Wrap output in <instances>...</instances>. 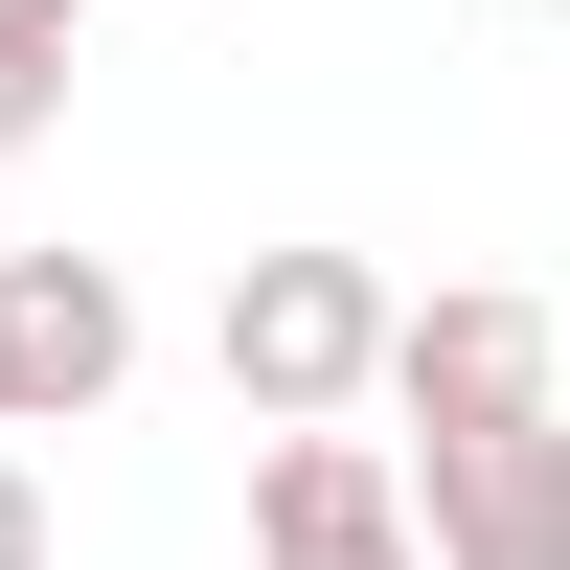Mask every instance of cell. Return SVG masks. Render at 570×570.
Returning <instances> with one entry per match:
<instances>
[{"label":"cell","mask_w":570,"mask_h":570,"mask_svg":"<svg viewBox=\"0 0 570 570\" xmlns=\"http://www.w3.org/2000/svg\"><path fill=\"white\" fill-rule=\"evenodd\" d=\"M137 389V274L115 252H0V434H69Z\"/></svg>","instance_id":"obj_2"},{"label":"cell","mask_w":570,"mask_h":570,"mask_svg":"<svg viewBox=\"0 0 570 570\" xmlns=\"http://www.w3.org/2000/svg\"><path fill=\"white\" fill-rule=\"evenodd\" d=\"M0 570H69V525H46V480H23V434H0Z\"/></svg>","instance_id":"obj_5"},{"label":"cell","mask_w":570,"mask_h":570,"mask_svg":"<svg viewBox=\"0 0 570 570\" xmlns=\"http://www.w3.org/2000/svg\"><path fill=\"white\" fill-rule=\"evenodd\" d=\"M252 570H411V480H389V434L274 411V434H252Z\"/></svg>","instance_id":"obj_3"},{"label":"cell","mask_w":570,"mask_h":570,"mask_svg":"<svg viewBox=\"0 0 570 570\" xmlns=\"http://www.w3.org/2000/svg\"><path fill=\"white\" fill-rule=\"evenodd\" d=\"M548 343H570V320H548Z\"/></svg>","instance_id":"obj_7"},{"label":"cell","mask_w":570,"mask_h":570,"mask_svg":"<svg viewBox=\"0 0 570 570\" xmlns=\"http://www.w3.org/2000/svg\"><path fill=\"white\" fill-rule=\"evenodd\" d=\"M206 343H228V411H252V434H274V411H365V365H389V274H365V252H252Z\"/></svg>","instance_id":"obj_1"},{"label":"cell","mask_w":570,"mask_h":570,"mask_svg":"<svg viewBox=\"0 0 570 570\" xmlns=\"http://www.w3.org/2000/svg\"><path fill=\"white\" fill-rule=\"evenodd\" d=\"M525 23H570V0H525Z\"/></svg>","instance_id":"obj_6"},{"label":"cell","mask_w":570,"mask_h":570,"mask_svg":"<svg viewBox=\"0 0 570 570\" xmlns=\"http://www.w3.org/2000/svg\"><path fill=\"white\" fill-rule=\"evenodd\" d=\"M69 23H91V0H0V160L69 115Z\"/></svg>","instance_id":"obj_4"}]
</instances>
